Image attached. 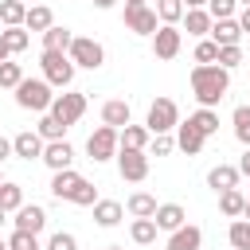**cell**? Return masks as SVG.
<instances>
[{
    "instance_id": "3",
    "label": "cell",
    "mask_w": 250,
    "mask_h": 250,
    "mask_svg": "<svg viewBox=\"0 0 250 250\" xmlns=\"http://www.w3.org/2000/svg\"><path fill=\"white\" fill-rule=\"evenodd\" d=\"M51 82L47 78H20L16 86V105L20 109H35V113H47L51 109Z\"/></svg>"
},
{
    "instance_id": "21",
    "label": "cell",
    "mask_w": 250,
    "mask_h": 250,
    "mask_svg": "<svg viewBox=\"0 0 250 250\" xmlns=\"http://www.w3.org/2000/svg\"><path fill=\"white\" fill-rule=\"evenodd\" d=\"M207 188H215V191L238 188V168H234V164H215V168L207 172Z\"/></svg>"
},
{
    "instance_id": "46",
    "label": "cell",
    "mask_w": 250,
    "mask_h": 250,
    "mask_svg": "<svg viewBox=\"0 0 250 250\" xmlns=\"http://www.w3.org/2000/svg\"><path fill=\"white\" fill-rule=\"evenodd\" d=\"M8 156H12V141H8V137H0V164H4Z\"/></svg>"
},
{
    "instance_id": "9",
    "label": "cell",
    "mask_w": 250,
    "mask_h": 250,
    "mask_svg": "<svg viewBox=\"0 0 250 250\" xmlns=\"http://www.w3.org/2000/svg\"><path fill=\"white\" fill-rule=\"evenodd\" d=\"M180 47H184V31L176 27V23H160L156 31H152V55L156 59H176L180 55Z\"/></svg>"
},
{
    "instance_id": "55",
    "label": "cell",
    "mask_w": 250,
    "mask_h": 250,
    "mask_svg": "<svg viewBox=\"0 0 250 250\" xmlns=\"http://www.w3.org/2000/svg\"><path fill=\"white\" fill-rule=\"evenodd\" d=\"M109 250H121V246H109Z\"/></svg>"
},
{
    "instance_id": "48",
    "label": "cell",
    "mask_w": 250,
    "mask_h": 250,
    "mask_svg": "<svg viewBox=\"0 0 250 250\" xmlns=\"http://www.w3.org/2000/svg\"><path fill=\"white\" fill-rule=\"evenodd\" d=\"M184 8H207V0H184Z\"/></svg>"
},
{
    "instance_id": "12",
    "label": "cell",
    "mask_w": 250,
    "mask_h": 250,
    "mask_svg": "<svg viewBox=\"0 0 250 250\" xmlns=\"http://www.w3.org/2000/svg\"><path fill=\"white\" fill-rule=\"evenodd\" d=\"M43 137L39 133H31V129H23V133H16L12 137V156H20V160H39L43 156Z\"/></svg>"
},
{
    "instance_id": "41",
    "label": "cell",
    "mask_w": 250,
    "mask_h": 250,
    "mask_svg": "<svg viewBox=\"0 0 250 250\" xmlns=\"http://www.w3.org/2000/svg\"><path fill=\"white\" fill-rule=\"evenodd\" d=\"M234 4L238 0H207V16L211 20H230L234 16Z\"/></svg>"
},
{
    "instance_id": "20",
    "label": "cell",
    "mask_w": 250,
    "mask_h": 250,
    "mask_svg": "<svg viewBox=\"0 0 250 250\" xmlns=\"http://www.w3.org/2000/svg\"><path fill=\"white\" fill-rule=\"evenodd\" d=\"M148 129L145 125H121L117 129V148H148Z\"/></svg>"
},
{
    "instance_id": "42",
    "label": "cell",
    "mask_w": 250,
    "mask_h": 250,
    "mask_svg": "<svg viewBox=\"0 0 250 250\" xmlns=\"http://www.w3.org/2000/svg\"><path fill=\"white\" fill-rule=\"evenodd\" d=\"M148 145H152V156H168V152L176 148V141H172L168 133H152V137H148Z\"/></svg>"
},
{
    "instance_id": "8",
    "label": "cell",
    "mask_w": 250,
    "mask_h": 250,
    "mask_svg": "<svg viewBox=\"0 0 250 250\" xmlns=\"http://www.w3.org/2000/svg\"><path fill=\"white\" fill-rule=\"evenodd\" d=\"M117 172L129 184H141L148 176V152L145 148H117Z\"/></svg>"
},
{
    "instance_id": "1",
    "label": "cell",
    "mask_w": 250,
    "mask_h": 250,
    "mask_svg": "<svg viewBox=\"0 0 250 250\" xmlns=\"http://www.w3.org/2000/svg\"><path fill=\"white\" fill-rule=\"evenodd\" d=\"M227 90H230V70H227V66H219V62H199V66L191 70V94H195L199 105L215 109V105L227 98Z\"/></svg>"
},
{
    "instance_id": "39",
    "label": "cell",
    "mask_w": 250,
    "mask_h": 250,
    "mask_svg": "<svg viewBox=\"0 0 250 250\" xmlns=\"http://www.w3.org/2000/svg\"><path fill=\"white\" fill-rule=\"evenodd\" d=\"M215 59H219V43L203 35V39L195 43V62H215Z\"/></svg>"
},
{
    "instance_id": "7",
    "label": "cell",
    "mask_w": 250,
    "mask_h": 250,
    "mask_svg": "<svg viewBox=\"0 0 250 250\" xmlns=\"http://www.w3.org/2000/svg\"><path fill=\"white\" fill-rule=\"evenodd\" d=\"M86 152H90L94 164L113 160V156H117V129H113V125H98V129L86 137Z\"/></svg>"
},
{
    "instance_id": "51",
    "label": "cell",
    "mask_w": 250,
    "mask_h": 250,
    "mask_svg": "<svg viewBox=\"0 0 250 250\" xmlns=\"http://www.w3.org/2000/svg\"><path fill=\"white\" fill-rule=\"evenodd\" d=\"M4 219H8V211H4V207H0V227H4Z\"/></svg>"
},
{
    "instance_id": "13",
    "label": "cell",
    "mask_w": 250,
    "mask_h": 250,
    "mask_svg": "<svg viewBox=\"0 0 250 250\" xmlns=\"http://www.w3.org/2000/svg\"><path fill=\"white\" fill-rule=\"evenodd\" d=\"M39 160H43L51 172H62V168H70V160H74V148L66 145V137H62V141H47Z\"/></svg>"
},
{
    "instance_id": "53",
    "label": "cell",
    "mask_w": 250,
    "mask_h": 250,
    "mask_svg": "<svg viewBox=\"0 0 250 250\" xmlns=\"http://www.w3.org/2000/svg\"><path fill=\"white\" fill-rule=\"evenodd\" d=\"M0 250H8V242H4V238H0Z\"/></svg>"
},
{
    "instance_id": "54",
    "label": "cell",
    "mask_w": 250,
    "mask_h": 250,
    "mask_svg": "<svg viewBox=\"0 0 250 250\" xmlns=\"http://www.w3.org/2000/svg\"><path fill=\"white\" fill-rule=\"evenodd\" d=\"M238 4H242V8H246V4H250V0H238Z\"/></svg>"
},
{
    "instance_id": "5",
    "label": "cell",
    "mask_w": 250,
    "mask_h": 250,
    "mask_svg": "<svg viewBox=\"0 0 250 250\" xmlns=\"http://www.w3.org/2000/svg\"><path fill=\"white\" fill-rule=\"evenodd\" d=\"M39 66H43V78H47L51 86H59V90H66V86L74 82V62L66 59V51H43Z\"/></svg>"
},
{
    "instance_id": "17",
    "label": "cell",
    "mask_w": 250,
    "mask_h": 250,
    "mask_svg": "<svg viewBox=\"0 0 250 250\" xmlns=\"http://www.w3.org/2000/svg\"><path fill=\"white\" fill-rule=\"evenodd\" d=\"M199 246H203V230H199V227H191V223L176 227V230H172V238H168V250H199Z\"/></svg>"
},
{
    "instance_id": "23",
    "label": "cell",
    "mask_w": 250,
    "mask_h": 250,
    "mask_svg": "<svg viewBox=\"0 0 250 250\" xmlns=\"http://www.w3.org/2000/svg\"><path fill=\"white\" fill-rule=\"evenodd\" d=\"M121 215H125V207H121L117 199H98V203H94V219H98V227H117Z\"/></svg>"
},
{
    "instance_id": "50",
    "label": "cell",
    "mask_w": 250,
    "mask_h": 250,
    "mask_svg": "<svg viewBox=\"0 0 250 250\" xmlns=\"http://www.w3.org/2000/svg\"><path fill=\"white\" fill-rule=\"evenodd\" d=\"M4 59H8V47H4V43H0V62H4Z\"/></svg>"
},
{
    "instance_id": "56",
    "label": "cell",
    "mask_w": 250,
    "mask_h": 250,
    "mask_svg": "<svg viewBox=\"0 0 250 250\" xmlns=\"http://www.w3.org/2000/svg\"><path fill=\"white\" fill-rule=\"evenodd\" d=\"M0 184H4V172H0Z\"/></svg>"
},
{
    "instance_id": "22",
    "label": "cell",
    "mask_w": 250,
    "mask_h": 250,
    "mask_svg": "<svg viewBox=\"0 0 250 250\" xmlns=\"http://www.w3.org/2000/svg\"><path fill=\"white\" fill-rule=\"evenodd\" d=\"M51 23H55V16H51L47 4H27V16H23V27H27V31H39V35H43Z\"/></svg>"
},
{
    "instance_id": "24",
    "label": "cell",
    "mask_w": 250,
    "mask_h": 250,
    "mask_svg": "<svg viewBox=\"0 0 250 250\" xmlns=\"http://www.w3.org/2000/svg\"><path fill=\"white\" fill-rule=\"evenodd\" d=\"M184 27H188V35L203 39V35L211 31V16H207V8H188V12H184Z\"/></svg>"
},
{
    "instance_id": "32",
    "label": "cell",
    "mask_w": 250,
    "mask_h": 250,
    "mask_svg": "<svg viewBox=\"0 0 250 250\" xmlns=\"http://www.w3.org/2000/svg\"><path fill=\"white\" fill-rule=\"evenodd\" d=\"M129 238H133L137 246H152V242H156V223H152V219H133Z\"/></svg>"
},
{
    "instance_id": "31",
    "label": "cell",
    "mask_w": 250,
    "mask_h": 250,
    "mask_svg": "<svg viewBox=\"0 0 250 250\" xmlns=\"http://www.w3.org/2000/svg\"><path fill=\"white\" fill-rule=\"evenodd\" d=\"M70 39H74V35H70L66 27L51 23V27L43 31V51H66V47H70Z\"/></svg>"
},
{
    "instance_id": "34",
    "label": "cell",
    "mask_w": 250,
    "mask_h": 250,
    "mask_svg": "<svg viewBox=\"0 0 250 250\" xmlns=\"http://www.w3.org/2000/svg\"><path fill=\"white\" fill-rule=\"evenodd\" d=\"M20 203H23V188H20V184H12V180H4V184H0V207L12 215Z\"/></svg>"
},
{
    "instance_id": "35",
    "label": "cell",
    "mask_w": 250,
    "mask_h": 250,
    "mask_svg": "<svg viewBox=\"0 0 250 250\" xmlns=\"http://www.w3.org/2000/svg\"><path fill=\"white\" fill-rule=\"evenodd\" d=\"M227 238H230L234 250H250V219H234L230 230H227Z\"/></svg>"
},
{
    "instance_id": "49",
    "label": "cell",
    "mask_w": 250,
    "mask_h": 250,
    "mask_svg": "<svg viewBox=\"0 0 250 250\" xmlns=\"http://www.w3.org/2000/svg\"><path fill=\"white\" fill-rule=\"evenodd\" d=\"M242 219H250V195H246V207H242Z\"/></svg>"
},
{
    "instance_id": "28",
    "label": "cell",
    "mask_w": 250,
    "mask_h": 250,
    "mask_svg": "<svg viewBox=\"0 0 250 250\" xmlns=\"http://www.w3.org/2000/svg\"><path fill=\"white\" fill-rule=\"evenodd\" d=\"M188 121H191V125H195L203 137H215V133H219V113H215V109H207V105H199V109H195Z\"/></svg>"
},
{
    "instance_id": "58",
    "label": "cell",
    "mask_w": 250,
    "mask_h": 250,
    "mask_svg": "<svg viewBox=\"0 0 250 250\" xmlns=\"http://www.w3.org/2000/svg\"><path fill=\"white\" fill-rule=\"evenodd\" d=\"M23 4H27V0H23Z\"/></svg>"
},
{
    "instance_id": "11",
    "label": "cell",
    "mask_w": 250,
    "mask_h": 250,
    "mask_svg": "<svg viewBox=\"0 0 250 250\" xmlns=\"http://www.w3.org/2000/svg\"><path fill=\"white\" fill-rule=\"evenodd\" d=\"M125 27L137 31V35H152L160 27V20H156V12L148 4H125Z\"/></svg>"
},
{
    "instance_id": "19",
    "label": "cell",
    "mask_w": 250,
    "mask_h": 250,
    "mask_svg": "<svg viewBox=\"0 0 250 250\" xmlns=\"http://www.w3.org/2000/svg\"><path fill=\"white\" fill-rule=\"evenodd\" d=\"M129 117H133V109H129V102H125V98H109V102L102 105V125L121 129V125H129Z\"/></svg>"
},
{
    "instance_id": "18",
    "label": "cell",
    "mask_w": 250,
    "mask_h": 250,
    "mask_svg": "<svg viewBox=\"0 0 250 250\" xmlns=\"http://www.w3.org/2000/svg\"><path fill=\"white\" fill-rule=\"evenodd\" d=\"M219 47H230V43H238L242 39V27H238V20L230 16V20H211V31H207Z\"/></svg>"
},
{
    "instance_id": "52",
    "label": "cell",
    "mask_w": 250,
    "mask_h": 250,
    "mask_svg": "<svg viewBox=\"0 0 250 250\" xmlns=\"http://www.w3.org/2000/svg\"><path fill=\"white\" fill-rule=\"evenodd\" d=\"M125 4H145V0H125Z\"/></svg>"
},
{
    "instance_id": "37",
    "label": "cell",
    "mask_w": 250,
    "mask_h": 250,
    "mask_svg": "<svg viewBox=\"0 0 250 250\" xmlns=\"http://www.w3.org/2000/svg\"><path fill=\"white\" fill-rule=\"evenodd\" d=\"M20 78H23V66L20 62H0V90H16L20 86Z\"/></svg>"
},
{
    "instance_id": "16",
    "label": "cell",
    "mask_w": 250,
    "mask_h": 250,
    "mask_svg": "<svg viewBox=\"0 0 250 250\" xmlns=\"http://www.w3.org/2000/svg\"><path fill=\"white\" fill-rule=\"evenodd\" d=\"M152 223H156V230H176V227H184V223H188V211H184L180 203H156Z\"/></svg>"
},
{
    "instance_id": "14",
    "label": "cell",
    "mask_w": 250,
    "mask_h": 250,
    "mask_svg": "<svg viewBox=\"0 0 250 250\" xmlns=\"http://www.w3.org/2000/svg\"><path fill=\"white\" fill-rule=\"evenodd\" d=\"M12 215H16V230H31V234H39V230L47 227V211H43L39 203H20Z\"/></svg>"
},
{
    "instance_id": "45",
    "label": "cell",
    "mask_w": 250,
    "mask_h": 250,
    "mask_svg": "<svg viewBox=\"0 0 250 250\" xmlns=\"http://www.w3.org/2000/svg\"><path fill=\"white\" fill-rule=\"evenodd\" d=\"M238 27H242V35H246V31H250V4H246V8H242V12H238Z\"/></svg>"
},
{
    "instance_id": "44",
    "label": "cell",
    "mask_w": 250,
    "mask_h": 250,
    "mask_svg": "<svg viewBox=\"0 0 250 250\" xmlns=\"http://www.w3.org/2000/svg\"><path fill=\"white\" fill-rule=\"evenodd\" d=\"M234 168H238V176H250V145H246V152H242V160Z\"/></svg>"
},
{
    "instance_id": "27",
    "label": "cell",
    "mask_w": 250,
    "mask_h": 250,
    "mask_svg": "<svg viewBox=\"0 0 250 250\" xmlns=\"http://www.w3.org/2000/svg\"><path fill=\"white\" fill-rule=\"evenodd\" d=\"M125 207H129V215H133V219H152V215H156V199H152L148 191H133Z\"/></svg>"
},
{
    "instance_id": "25",
    "label": "cell",
    "mask_w": 250,
    "mask_h": 250,
    "mask_svg": "<svg viewBox=\"0 0 250 250\" xmlns=\"http://www.w3.org/2000/svg\"><path fill=\"white\" fill-rule=\"evenodd\" d=\"M242 207H246V195H242L238 188L219 191V211H223L227 219H242Z\"/></svg>"
},
{
    "instance_id": "4",
    "label": "cell",
    "mask_w": 250,
    "mask_h": 250,
    "mask_svg": "<svg viewBox=\"0 0 250 250\" xmlns=\"http://www.w3.org/2000/svg\"><path fill=\"white\" fill-rule=\"evenodd\" d=\"M66 59H70L74 66L98 70V66L105 62V47H102L98 39H90V35H74V39H70V47H66Z\"/></svg>"
},
{
    "instance_id": "2",
    "label": "cell",
    "mask_w": 250,
    "mask_h": 250,
    "mask_svg": "<svg viewBox=\"0 0 250 250\" xmlns=\"http://www.w3.org/2000/svg\"><path fill=\"white\" fill-rule=\"evenodd\" d=\"M51 195L66 199V203H78V207H94L98 203V188L86 176H78L74 168H62V172L51 176Z\"/></svg>"
},
{
    "instance_id": "6",
    "label": "cell",
    "mask_w": 250,
    "mask_h": 250,
    "mask_svg": "<svg viewBox=\"0 0 250 250\" xmlns=\"http://www.w3.org/2000/svg\"><path fill=\"white\" fill-rule=\"evenodd\" d=\"M176 125H180V109H176V102H172V98H156V102L148 105L145 129H148V133H172Z\"/></svg>"
},
{
    "instance_id": "15",
    "label": "cell",
    "mask_w": 250,
    "mask_h": 250,
    "mask_svg": "<svg viewBox=\"0 0 250 250\" xmlns=\"http://www.w3.org/2000/svg\"><path fill=\"white\" fill-rule=\"evenodd\" d=\"M176 145H180L188 156H199V152H203V145H207V137H203L191 121H180V125H176Z\"/></svg>"
},
{
    "instance_id": "26",
    "label": "cell",
    "mask_w": 250,
    "mask_h": 250,
    "mask_svg": "<svg viewBox=\"0 0 250 250\" xmlns=\"http://www.w3.org/2000/svg\"><path fill=\"white\" fill-rule=\"evenodd\" d=\"M27 4L23 0H0V27H23Z\"/></svg>"
},
{
    "instance_id": "40",
    "label": "cell",
    "mask_w": 250,
    "mask_h": 250,
    "mask_svg": "<svg viewBox=\"0 0 250 250\" xmlns=\"http://www.w3.org/2000/svg\"><path fill=\"white\" fill-rule=\"evenodd\" d=\"M219 66H227V70H234L238 62H242V47L238 43H230V47H219V59H215Z\"/></svg>"
},
{
    "instance_id": "57",
    "label": "cell",
    "mask_w": 250,
    "mask_h": 250,
    "mask_svg": "<svg viewBox=\"0 0 250 250\" xmlns=\"http://www.w3.org/2000/svg\"><path fill=\"white\" fill-rule=\"evenodd\" d=\"M199 250H203V246H199Z\"/></svg>"
},
{
    "instance_id": "10",
    "label": "cell",
    "mask_w": 250,
    "mask_h": 250,
    "mask_svg": "<svg viewBox=\"0 0 250 250\" xmlns=\"http://www.w3.org/2000/svg\"><path fill=\"white\" fill-rule=\"evenodd\" d=\"M47 113H55V117H59V121L70 129V125H74V121L86 113V94H74V90H70V94H55Z\"/></svg>"
},
{
    "instance_id": "33",
    "label": "cell",
    "mask_w": 250,
    "mask_h": 250,
    "mask_svg": "<svg viewBox=\"0 0 250 250\" xmlns=\"http://www.w3.org/2000/svg\"><path fill=\"white\" fill-rule=\"evenodd\" d=\"M35 133H39L43 141H62V137H66V125H62L55 113H43V121L35 125Z\"/></svg>"
},
{
    "instance_id": "29",
    "label": "cell",
    "mask_w": 250,
    "mask_h": 250,
    "mask_svg": "<svg viewBox=\"0 0 250 250\" xmlns=\"http://www.w3.org/2000/svg\"><path fill=\"white\" fill-rule=\"evenodd\" d=\"M0 43L8 47V55H20L31 43V35H27V27H0Z\"/></svg>"
},
{
    "instance_id": "47",
    "label": "cell",
    "mask_w": 250,
    "mask_h": 250,
    "mask_svg": "<svg viewBox=\"0 0 250 250\" xmlns=\"http://www.w3.org/2000/svg\"><path fill=\"white\" fill-rule=\"evenodd\" d=\"M113 4H117V0H94V8H102V12H105V8H113Z\"/></svg>"
},
{
    "instance_id": "43",
    "label": "cell",
    "mask_w": 250,
    "mask_h": 250,
    "mask_svg": "<svg viewBox=\"0 0 250 250\" xmlns=\"http://www.w3.org/2000/svg\"><path fill=\"white\" fill-rule=\"evenodd\" d=\"M47 250H78V238H74V234H66V230H59V234H51V238H47Z\"/></svg>"
},
{
    "instance_id": "36",
    "label": "cell",
    "mask_w": 250,
    "mask_h": 250,
    "mask_svg": "<svg viewBox=\"0 0 250 250\" xmlns=\"http://www.w3.org/2000/svg\"><path fill=\"white\" fill-rule=\"evenodd\" d=\"M230 125H234V137H238L242 145H250V105H234Z\"/></svg>"
},
{
    "instance_id": "38",
    "label": "cell",
    "mask_w": 250,
    "mask_h": 250,
    "mask_svg": "<svg viewBox=\"0 0 250 250\" xmlns=\"http://www.w3.org/2000/svg\"><path fill=\"white\" fill-rule=\"evenodd\" d=\"M8 250H39V238H35L31 230H12Z\"/></svg>"
},
{
    "instance_id": "30",
    "label": "cell",
    "mask_w": 250,
    "mask_h": 250,
    "mask_svg": "<svg viewBox=\"0 0 250 250\" xmlns=\"http://www.w3.org/2000/svg\"><path fill=\"white\" fill-rule=\"evenodd\" d=\"M152 12H156V20H160V23H180L188 8H184V0H156V4H152Z\"/></svg>"
}]
</instances>
